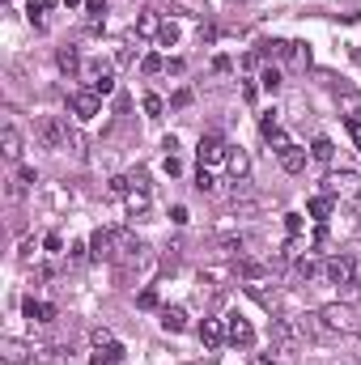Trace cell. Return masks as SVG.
Returning <instances> with one entry per match:
<instances>
[{
    "label": "cell",
    "instance_id": "6da1fadb",
    "mask_svg": "<svg viewBox=\"0 0 361 365\" xmlns=\"http://www.w3.org/2000/svg\"><path fill=\"white\" fill-rule=\"evenodd\" d=\"M319 327L323 331H332V336H353V331H361V319L353 306H345V302H327V306H319Z\"/></svg>",
    "mask_w": 361,
    "mask_h": 365
},
{
    "label": "cell",
    "instance_id": "7a4b0ae2",
    "mask_svg": "<svg viewBox=\"0 0 361 365\" xmlns=\"http://www.w3.org/2000/svg\"><path fill=\"white\" fill-rule=\"evenodd\" d=\"M4 361L13 365H47L56 361V349L51 344H26V340H4Z\"/></svg>",
    "mask_w": 361,
    "mask_h": 365
},
{
    "label": "cell",
    "instance_id": "3957f363",
    "mask_svg": "<svg viewBox=\"0 0 361 365\" xmlns=\"http://www.w3.org/2000/svg\"><path fill=\"white\" fill-rule=\"evenodd\" d=\"M323 195L357 204V200H361V175H357V170H332V175L323 179Z\"/></svg>",
    "mask_w": 361,
    "mask_h": 365
},
{
    "label": "cell",
    "instance_id": "277c9868",
    "mask_svg": "<svg viewBox=\"0 0 361 365\" xmlns=\"http://www.w3.org/2000/svg\"><path fill=\"white\" fill-rule=\"evenodd\" d=\"M90 349H93V365H119L123 361V344L115 340V331H106V327H93L90 331Z\"/></svg>",
    "mask_w": 361,
    "mask_h": 365
},
{
    "label": "cell",
    "instance_id": "5b68a950",
    "mask_svg": "<svg viewBox=\"0 0 361 365\" xmlns=\"http://www.w3.org/2000/svg\"><path fill=\"white\" fill-rule=\"evenodd\" d=\"M39 140H43L47 149H68V145H73V136H68V123H64V119H56V115L39 119Z\"/></svg>",
    "mask_w": 361,
    "mask_h": 365
},
{
    "label": "cell",
    "instance_id": "8992f818",
    "mask_svg": "<svg viewBox=\"0 0 361 365\" xmlns=\"http://www.w3.org/2000/svg\"><path fill=\"white\" fill-rule=\"evenodd\" d=\"M195 153H200V166H208V170H213V166H225L230 145H225L217 132H208V136H200V149H195Z\"/></svg>",
    "mask_w": 361,
    "mask_h": 365
},
{
    "label": "cell",
    "instance_id": "52a82bcc",
    "mask_svg": "<svg viewBox=\"0 0 361 365\" xmlns=\"http://www.w3.org/2000/svg\"><path fill=\"white\" fill-rule=\"evenodd\" d=\"M225 340H230L234 349H251V344H255V327H251V319H243L238 310L225 314Z\"/></svg>",
    "mask_w": 361,
    "mask_h": 365
},
{
    "label": "cell",
    "instance_id": "ba28073f",
    "mask_svg": "<svg viewBox=\"0 0 361 365\" xmlns=\"http://www.w3.org/2000/svg\"><path fill=\"white\" fill-rule=\"evenodd\" d=\"M68 110H73V119H81V123H90L93 115H102V98L93 90H77L68 98Z\"/></svg>",
    "mask_w": 361,
    "mask_h": 365
},
{
    "label": "cell",
    "instance_id": "9c48e42d",
    "mask_svg": "<svg viewBox=\"0 0 361 365\" xmlns=\"http://www.w3.org/2000/svg\"><path fill=\"white\" fill-rule=\"evenodd\" d=\"M323 276H327L332 284H340V289H345V284H353V280H357V264H353L349 255H332V259L323 264Z\"/></svg>",
    "mask_w": 361,
    "mask_h": 365
},
{
    "label": "cell",
    "instance_id": "30bf717a",
    "mask_svg": "<svg viewBox=\"0 0 361 365\" xmlns=\"http://www.w3.org/2000/svg\"><path fill=\"white\" fill-rule=\"evenodd\" d=\"M272 340H276V349H280V353H293V349H298V340H302V327H298V323H289V319H272Z\"/></svg>",
    "mask_w": 361,
    "mask_h": 365
},
{
    "label": "cell",
    "instance_id": "8fae6325",
    "mask_svg": "<svg viewBox=\"0 0 361 365\" xmlns=\"http://www.w3.org/2000/svg\"><path fill=\"white\" fill-rule=\"evenodd\" d=\"M123 204H128V217H136V221H145V217H149V204H153V195H149V187H141V182H132V191L123 195Z\"/></svg>",
    "mask_w": 361,
    "mask_h": 365
},
{
    "label": "cell",
    "instance_id": "7c38bea8",
    "mask_svg": "<svg viewBox=\"0 0 361 365\" xmlns=\"http://www.w3.org/2000/svg\"><path fill=\"white\" fill-rule=\"evenodd\" d=\"M141 238H132V230H115V264H128V259H141Z\"/></svg>",
    "mask_w": 361,
    "mask_h": 365
},
{
    "label": "cell",
    "instance_id": "4fadbf2b",
    "mask_svg": "<svg viewBox=\"0 0 361 365\" xmlns=\"http://www.w3.org/2000/svg\"><path fill=\"white\" fill-rule=\"evenodd\" d=\"M260 132H264V140H268L276 153H280L285 145H293V140L280 132V119H276V110H264V115H260Z\"/></svg>",
    "mask_w": 361,
    "mask_h": 365
},
{
    "label": "cell",
    "instance_id": "5bb4252c",
    "mask_svg": "<svg viewBox=\"0 0 361 365\" xmlns=\"http://www.w3.org/2000/svg\"><path fill=\"white\" fill-rule=\"evenodd\" d=\"M90 255L93 259H102V264L115 259V230H93L90 234Z\"/></svg>",
    "mask_w": 361,
    "mask_h": 365
},
{
    "label": "cell",
    "instance_id": "9a60e30c",
    "mask_svg": "<svg viewBox=\"0 0 361 365\" xmlns=\"http://www.w3.org/2000/svg\"><path fill=\"white\" fill-rule=\"evenodd\" d=\"M162 21H166V17H162L158 9H145V13L136 17V30H132V34H136V38H153V43H158V34H162Z\"/></svg>",
    "mask_w": 361,
    "mask_h": 365
},
{
    "label": "cell",
    "instance_id": "2e32d148",
    "mask_svg": "<svg viewBox=\"0 0 361 365\" xmlns=\"http://www.w3.org/2000/svg\"><path fill=\"white\" fill-rule=\"evenodd\" d=\"M276 158H280V170H285V175H302V170H306V149H302V145H285Z\"/></svg>",
    "mask_w": 361,
    "mask_h": 365
},
{
    "label": "cell",
    "instance_id": "e0dca14e",
    "mask_svg": "<svg viewBox=\"0 0 361 365\" xmlns=\"http://www.w3.org/2000/svg\"><path fill=\"white\" fill-rule=\"evenodd\" d=\"M200 344L204 349H221L225 344V319H204L200 323Z\"/></svg>",
    "mask_w": 361,
    "mask_h": 365
},
{
    "label": "cell",
    "instance_id": "ac0fdd59",
    "mask_svg": "<svg viewBox=\"0 0 361 365\" xmlns=\"http://www.w3.org/2000/svg\"><path fill=\"white\" fill-rule=\"evenodd\" d=\"M225 170H230V175H234L238 182H247V175H251V158H247V149H243V145H230Z\"/></svg>",
    "mask_w": 361,
    "mask_h": 365
},
{
    "label": "cell",
    "instance_id": "d6986e66",
    "mask_svg": "<svg viewBox=\"0 0 361 365\" xmlns=\"http://www.w3.org/2000/svg\"><path fill=\"white\" fill-rule=\"evenodd\" d=\"M280 60L293 68H310V47L306 43H280Z\"/></svg>",
    "mask_w": 361,
    "mask_h": 365
},
{
    "label": "cell",
    "instance_id": "ffe728a7",
    "mask_svg": "<svg viewBox=\"0 0 361 365\" xmlns=\"http://www.w3.org/2000/svg\"><path fill=\"white\" fill-rule=\"evenodd\" d=\"M0 153H4L9 162H21V132H17L13 123H4V132H0Z\"/></svg>",
    "mask_w": 361,
    "mask_h": 365
},
{
    "label": "cell",
    "instance_id": "44dd1931",
    "mask_svg": "<svg viewBox=\"0 0 361 365\" xmlns=\"http://www.w3.org/2000/svg\"><path fill=\"white\" fill-rule=\"evenodd\" d=\"M21 310H26L30 323H56V306H51V302H34V297H26Z\"/></svg>",
    "mask_w": 361,
    "mask_h": 365
},
{
    "label": "cell",
    "instance_id": "7402d4cb",
    "mask_svg": "<svg viewBox=\"0 0 361 365\" xmlns=\"http://www.w3.org/2000/svg\"><path fill=\"white\" fill-rule=\"evenodd\" d=\"M247 293H251L264 310H276V302H280V293H276V289H268V280H251V284H247Z\"/></svg>",
    "mask_w": 361,
    "mask_h": 365
},
{
    "label": "cell",
    "instance_id": "603a6c76",
    "mask_svg": "<svg viewBox=\"0 0 361 365\" xmlns=\"http://www.w3.org/2000/svg\"><path fill=\"white\" fill-rule=\"evenodd\" d=\"M158 323H162V331H171V336H179V331H187V310H179V306H166Z\"/></svg>",
    "mask_w": 361,
    "mask_h": 365
},
{
    "label": "cell",
    "instance_id": "cb8c5ba5",
    "mask_svg": "<svg viewBox=\"0 0 361 365\" xmlns=\"http://www.w3.org/2000/svg\"><path fill=\"white\" fill-rule=\"evenodd\" d=\"M102 21H106V0H86V30L102 34Z\"/></svg>",
    "mask_w": 361,
    "mask_h": 365
},
{
    "label": "cell",
    "instance_id": "d4e9b609",
    "mask_svg": "<svg viewBox=\"0 0 361 365\" xmlns=\"http://www.w3.org/2000/svg\"><path fill=\"white\" fill-rule=\"evenodd\" d=\"M332 208H336V200H332V195H315V200L306 204V212H310V217H315L319 225H327V217H332Z\"/></svg>",
    "mask_w": 361,
    "mask_h": 365
},
{
    "label": "cell",
    "instance_id": "484cf974",
    "mask_svg": "<svg viewBox=\"0 0 361 365\" xmlns=\"http://www.w3.org/2000/svg\"><path fill=\"white\" fill-rule=\"evenodd\" d=\"M56 64H60L64 73H77V68H81V56H77V47H60V56H56Z\"/></svg>",
    "mask_w": 361,
    "mask_h": 365
},
{
    "label": "cell",
    "instance_id": "4316f807",
    "mask_svg": "<svg viewBox=\"0 0 361 365\" xmlns=\"http://www.w3.org/2000/svg\"><path fill=\"white\" fill-rule=\"evenodd\" d=\"M310 158H315V162H332V158H336V145H332L327 136H319V140L310 145Z\"/></svg>",
    "mask_w": 361,
    "mask_h": 365
},
{
    "label": "cell",
    "instance_id": "83f0119b",
    "mask_svg": "<svg viewBox=\"0 0 361 365\" xmlns=\"http://www.w3.org/2000/svg\"><path fill=\"white\" fill-rule=\"evenodd\" d=\"M51 9H56V0H30V4H26V13H30V21H34L39 30H43V13H51Z\"/></svg>",
    "mask_w": 361,
    "mask_h": 365
},
{
    "label": "cell",
    "instance_id": "f1b7e54d",
    "mask_svg": "<svg viewBox=\"0 0 361 365\" xmlns=\"http://www.w3.org/2000/svg\"><path fill=\"white\" fill-rule=\"evenodd\" d=\"M293 272L302 276V280H310V276L319 272V259H315V255H298V259H293Z\"/></svg>",
    "mask_w": 361,
    "mask_h": 365
},
{
    "label": "cell",
    "instance_id": "f546056e",
    "mask_svg": "<svg viewBox=\"0 0 361 365\" xmlns=\"http://www.w3.org/2000/svg\"><path fill=\"white\" fill-rule=\"evenodd\" d=\"M179 43V26L175 21H162V34H158V47H175Z\"/></svg>",
    "mask_w": 361,
    "mask_h": 365
},
{
    "label": "cell",
    "instance_id": "4dcf8cb0",
    "mask_svg": "<svg viewBox=\"0 0 361 365\" xmlns=\"http://www.w3.org/2000/svg\"><path fill=\"white\" fill-rule=\"evenodd\" d=\"M162 68H166V60H162L158 51H149V56L141 60V73H149V77H153V73H162Z\"/></svg>",
    "mask_w": 361,
    "mask_h": 365
},
{
    "label": "cell",
    "instance_id": "1f68e13d",
    "mask_svg": "<svg viewBox=\"0 0 361 365\" xmlns=\"http://www.w3.org/2000/svg\"><path fill=\"white\" fill-rule=\"evenodd\" d=\"M260 86H264L268 93H276L280 90V68H264V73H260Z\"/></svg>",
    "mask_w": 361,
    "mask_h": 365
},
{
    "label": "cell",
    "instance_id": "d6a6232c",
    "mask_svg": "<svg viewBox=\"0 0 361 365\" xmlns=\"http://www.w3.org/2000/svg\"><path fill=\"white\" fill-rule=\"evenodd\" d=\"M195 187H200V191H217V175H213L208 166H200V175H195Z\"/></svg>",
    "mask_w": 361,
    "mask_h": 365
},
{
    "label": "cell",
    "instance_id": "836d02e7",
    "mask_svg": "<svg viewBox=\"0 0 361 365\" xmlns=\"http://www.w3.org/2000/svg\"><path fill=\"white\" fill-rule=\"evenodd\" d=\"M200 284H208V293H221V289H225V272H204Z\"/></svg>",
    "mask_w": 361,
    "mask_h": 365
},
{
    "label": "cell",
    "instance_id": "e575fe53",
    "mask_svg": "<svg viewBox=\"0 0 361 365\" xmlns=\"http://www.w3.org/2000/svg\"><path fill=\"white\" fill-rule=\"evenodd\" d=\"M132 191V175H115L111 179V195H128Z\"/></svg>",
    "mask_w": 361,
    "mask_h": 365
},
{
    "label": "cell",
    "instance_id": "d590c367",
    "mask_svg": "<svg viewBox=\"0 0 361 365\" xmlns=\"http://www.w3.org/2000/svg\"><path fill=\"white\" fill-rule=\"evenodd\" d=\"M162 110H166V106H162V98H158V93H145V115H149V119H158Z\"/></svg>",
    "mask_w": 361,
    "mask_h": 365
},
{
    "label": "cell",
    "instance_id": "8d00e7d4",
    "mask_svg": "<svg viewBox=\"0 0 361 365\" xmlns=\"http://www.w3.org/2000/svg\"><path fill=\"white\" fill-rule=\"evenodd\" d=\"M285 230H289V238H302V217L289 212V217H285Z\"/></svg>",
    "mask_w": 361,
    "mask_h": 365
},
{
    "label": "cell",
    "instance_id": "74e56055",
    "mask_svg": "<svg viewBox=\"0 0 361 365\" xmlns=\"http://www.w3.org/2000/svg\"><path fill=\"white\" fill-rule=\"evenodd\" d=\"M136 302H141V306H145V310H153V306H158V293H153V289H145V293H141V297H136Z\"/></svg>",
    "mask_w": 361,
    "mask_h": 365
},
{
    "label": "cell",
    "instance_id": "f35d334b",
    "mask_svg": "<svg viewBox=\"0 0 361 365\" xmlns=\"http://www.w3.org/2000/svg\"><path fill=\"white\" fill-rule=\"evenodd\" d=\"M162 166H166V175H171V179H175V175L183 170V166H179V158H175V153H166V162H162Z\"/></svg>",
    "mask_w": 361,
    "mask_h": 365
},
{
    "label": "cell",
    "instance_id": "ab89813d",
    "mask_svg": "<svg viewBox=\"0 0 361 365\" xmlns=\"http://www.w3.org/2000/svg\"><path fill=\"white\" fill-rule=\"evenodd\" d=\"M187 102H191V90H179V93H175V98H171V106H175V110H183Z\"/></svg>",
    "mask_w": 361,
    "mask_h": 365
},
{
    "label": "cell",
    "instance_id": "60d3db41",
    "mask_svg": "<svg viewBox=\"0 0 361 365\" xmlns=\"http://www.w3.org/2000/svg\"><path fill=\"white\" fill-rule=\"evenodd\" d=\"M171 221H175V225H187V208H183V204L171 208Z\"/></svg>",
    "mask_w": 361,
    "mask_h": 365
},
{
    "label": "cell",
    "instance_id": "b9f144b4",
    "mask_svg": "<svg viewBox=\"0 0 361 365\" xmlns=\"http://www.w3.org/2000/svg\"><path fill=\"white\" fill-rule=\"evenodd\" d=\"M349 136H353V145H357V153H361V123L357 119H349Z\"/></svg>",
    "mask_w": 361,
    "mask_h": 365
},
{
    "label": "cell",
    "instance_id": "7bdbcfd3",
    "mask_svg": "<svg viewBox=\"0 0 361 365\" xmlns=\"http://www.w3.org/2000/svg\"><path fill=\"white\" fill-rule=\"evenodd\" d=\"M43 247H47V251H60L64 242H60V234H47V238H43Z\"/></svg>",
    "mask_w": 361,
    "mask_h": 365
},
{
    "label": "cell",
    "instance_id": "ee69618b",
    "mask_svg": "<svg viewBox=\"0 0 361 365\" xmlns=\"http://www.w3.org/2000/svg\"><path fill=\"white\" fill-rule=\"evenodd\" d=\"M251 365H280V361H276V357H268V353H255V361H251Z\"/></svg>",
    "mask_w": 361,
    "mask_h": 365
},
{
    "label": "cell",
    "instance_id": "f6af8a7d",
    "mask_svg": "<svg viewBox=\"0 0 361 365\" xmlns=\"http://www.w3.org/2000/svg\"><path fill=\"white\" fill-rule=\"evenodd\" d=\"M64 4H68V9H86V0H64Z\"/></svg>",
    "mask_w": 361,
    "mask_h": 365
},
{
    "label": "cell",
    "instance_id": "bcb514c9",
    "mask_svg": "<svg viewBox=\"0 0 361 365\" xmlns=\"http://www.w3.org/2000/svg\"><path fill=\"white\" fill-rule=\"evenodd\" d=\"M357 234H361V217H357Z\"/></svg>",
    "mask_w": 361,
    "mask_h": 365
},
{
    "label": "cell",
    "instance_id": "7dc6e473",
    "mask_svg": "<svg viewBox=\"0 0 361 365\" xmlns=\"http://www.w3.org/2000/svg\"><path fill=\"white\" fill-rule=\"evenodd\" d=\"M357 123H361V106H357Z\"/></svg>",
    "mask_w": 361,
    "mask_h": 365
},
{
    "label": "cell",
    "instance_id": "c3c4849f",
    "mask_svg": "<svg viewBox=\"0 0 361 365\" xmlns=\"http://www.w3.org/2000/svg\"><path fill=\"white\" fill-rule=\"evenodd\" d=\"M357 60H361V51H357Z\"/></svg>",
    "mask_w": 361,
    "mask_h": 365
}]
</instances>
